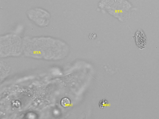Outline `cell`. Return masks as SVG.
<instances>
[{
  "mask_svg": "<svg viewBox=\"0 0 159 119\" xmlns=\"http://www.w3.org/2000/svg\"><path fill=\"white\" fill-rule=\"evenodd\" d=\"M29 19L36 25L41 27H45L49 23L51 15L47 11L41 8L31 9L27 12Z\"/></svg>",
  "mask_w": 159,
  "mask_h": 119,
  "instance_id": "obj_1",
  "label": "cell"
},
{
  "mask_svg": "<svg viewBox=\"0 0 159 119\" xmlns=\"http://www.w3.org/2000/svg\"><path fill=\"white\" fill-rule=\"evenodd\" d=\"M89 37L90 39L94 40L96 38L97 35L94 33H92L89 34Z\"/></svg>",
  "mask_w": 159,
  "mask_h": 119,
  "instance_id": "obj_5",
  "label": "cell"
},
{
  "mask_svg": "<svg viewBox=\"0 0 159 119\" xmlns=\"http://www.w3.org/2000/svg\"><path fill=\"white\" fill-rule=\"evenodd\" d=\"M107 101L105 99H103L100 100L99 103V106L101 108H103L107 106L108 104Z\"/></svg>",
  "mask_w": 159,
  "mask_h": 119,
  "instance_id": "obj_4",
  "label": "cell"
},
{
  "mask_svg": "<svg viewBox=\"0 0 159 119\" xmlns=\"http://www.w3.org/2000/svg\"><path fill=\"white\" fill-rule=\"evenodd\" d=\"M71 104V101L67 98L65 97L62 98L61 101V105L65 108L69 107Z\"/></svg>",
  "mask_w": 159,
  "mask_h": 119,
  "instance_id": "obj_3",
  "label": "cell"
},
{
  "mask_svg": "<svg viewBox=\"0 0 159 119\" xmlns=\"http://www.w3.org/2000/svg\"><path fill=\"white\" fill-rule=\"evenodd\" d=\"M135 40L136 45L140 49H143L146 44V38L145 34L142 29H139L135 34Z\"/></svg>",
  "mask_w": 159,
  "mask_h": 119,
  "instance_id": "obj_2",
  "label": "cell"
}]
</instances>
